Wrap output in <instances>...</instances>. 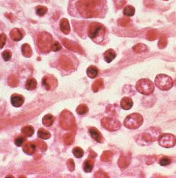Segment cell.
Wrapping results in <instances>:
<instances>
[{"label": "cell", "instance_id": "20", "mask_svg": "<svg viewBox=\"0 0 176 178\" xmlns=\"http://www.w3.org/2000/svg\"><path fill=\"white\" fill-rule=\"evenodd\" d=\"M86 73L89 78H96L98 73V70L97 69V67H96L95 66L91 65L88 67L86 70Z\"/></svg>", "mask_w": 176, "mask_h": 178}, {"label": "cell", "instance_id": "35", "mask_svg": "<svg viewBox=\"0 0 176 178\" xmlns=\"http://www.w3.org/2000/svg\"><path fill=\"white\" fill-rule=\"evenodd\" d=\"M130 22V19L128 18H122L118 21V23L119 26L125 27L127 26Z\"/></svg>", "mask_w": 176, "mask_h": 178}, {"label": "cell", "instance_id": "17", "mask_svg": "<svg viewBox=\"0 0 176 178\" xmlns=\"http://www.w3.org/2000/svg\"><path fill=\"white\" fill-rule=\"evenodd\" d=\"M121 107L125 110H128L132 108L133 101L130 97H124L120 102Z\"/></svg>", "mask_w": 176, "mask_h": 178}, {"label": "cell", "instance_id": "16", "mask_svg": "<svg viewBox=\"0 0 176 178\" xmlns=\"http://www.w3.org/2000/svg\"><path fill=\"white\" fill-rule=\"evenodd\" d=\"M117 56V54L113 49H109L103 53V57L106 62L110 63Z\"/></svg>", "mask_w": 176, "mask_h": 178}, {"label": "cell", "instance_id": "6", "mask_svg": "<svg viewBox=\"0 0 176 178\" xmlns=\"http://www.w3.org/2000/svg\"><path fill=\"white\" fill-rule=\"evenodd\" d=\"M136 89L137 91L140 94L150 96L154 91V84L150 79L143 78L137 82Z\"/></svg>", "mask_w": 176, "mask_h": 178}, {"label": "cell", "instance_id": "39", "mask_svg": "<svg viewBox=\"0 0 176 178\" xmlns=\"http://www.w3.org/2000/svg\"><path fill=\"white\" fill-rule=\"evenodd\" d=\"M9 84L12 87H15L16 86L18 83V80L17 78L15 77V76H12L9 78Z\"/></svg>", "mask_w": 176, "mask_h": 178}, {"label": "cell", "instance_id": "31", "mask_svg": "<svg viewBox=\"0 0 176 178\" xmlns=\"http://www.w3.org/2000/svg\"><path fill=\"white\" fill-rule=\"evenodd\" d=\"M168 44V39L166 35H163L160 38L158 42V48L163 49L167 47Z\"/></svg>", "mask_w": 176, "mask_h": 178}, {"label": "cell", "instance_id": "25", "mask_svg": "<svg viewBox=\"0 0 176 178\" xmlns=\"http://www.w3.org/2000/svg\"><path fill=\"white\" fill-rule=\"evenodd\" d=\"M133 50L137 53H141L147 51L148 48L145 44L142 43L137 44L133 47Z\"/></svg>", "mask_w": 176, "mask_h": 178}, {"label": "cell", "instance_id": "12", "mask_svg": "<svg viewBox=\"0 0 176 178\" xmlns=\"http://www.w3.org/2000/svg\"><path fill=\"white\" fill-rule=\"evenodd\" d=\"M59 64L63 69L65 70H70L73 68L72 62L68 57L64 55L60 57L59 59Z\"/></svg>", "mask_w": 176, "mask_h": 178}, {"label": "cell", "instance_id": "8", "mask_svg": "<svg viewBox=\"0 0 176 178\" xmlns=\"http://www.w3.org/2000/svg\"><path fill=\"white\" fill-rule=\"evenodd\" d=\"M158 141V144L163 148H173L176 144V137L171 133H164L160 136Z\"/></svg>", "mask_w": 176, "mask_h": 178}, {"label": "cell", "instance_id": "1", "mask_svg": "<svg viewBox=\"0 0 176 178\" xmlns=\"http://www.w3.org/2000/svg\"><path fill=\"white\" fill-rule=\"evenodd\" d=\"M105 6V0H80L76 3L78 12L85 18L98 17L101 15Z\"/></svg>", "mask_w": 176, "mask_h": 178}, {"label": "cell", "instance_id": "30", "mask_svg": "<svg viewBox=\"0 0 176 178\" xmlns=\"http://www.w3.org/2000/svg\"><path fill=\"white\" fill-rule=\"evenodd\" d=\"M103 85V81L102 79H98L96 80L92 85V89L94 92H97Z\"/></svg>", "mask_w": 176, "mask_h": 178}, {"label": "cell", "instance_id": "33", "mask_svg": "<svg viewBox=\"0 0 176 178\" xmlns=\"http://www.w3.org/2000/svg\"><path fill=\"white\" fill-rule=\"evenodd\" d=\"M73 154L76 158H81L84 154V150L79 147H76L73 149Z\"/></svg>", "mask_w": 176, "mask_h": 178}, {"label": "cell", "instance_id": "32", "mask_svg": "<svg viewBox=\"0 0 176 178\" xmlns=\"http://www.w3.org/2000/svg\"><path fill=\"white\" fill-rule=\"evenodd\" d=\"M47 11H48L47 8L44 6H38L36 8V13L40 17H42L47 12Z\"/></svg>", "mask_w": 176, "mask_h": 178}, {"label": "cell", "instance_id": "38", "mask_svg": "<svg viewBox=\"0 0 176 178\" xmlns=\"http://www.w3.org/2000/svg\"><path fill=\"white\" fill-rule=\"evenodd\" d=\"M61 49H62V45L57 41L53 43L52 45L51 46V51H52L53 52H57L60 51Z\"/></svg>", "mask_w": 176, "mask_h": 178}, {"label": "cell", "instance_id": "9", "mask_svg": "<svg viewBox=\"0 0 176 178\" xmlns=\"http://www.w3.org/2000/svg\"><path fill=\"white\" fill-rule=\"evenodd\" d=\"M102 124L107 130H118L120 128V123L118 121L110 117H105L103 119Z\"/></svg>", "mask_w": 176, "mask_h": 178}, {"label": "cell", "instance_id": "15", "mask_svg": "<svg viewBox=\"0 0 176 178\" xmlns=\"http://www.w3.org/2000/svg\"><path fill=\"white\" fill-rule=\"evenodd\" d=\"M60 29L64 34H68L70 31L69 22L66 18H63L60 22Z\"/></svg>", "mask_w": 176, "mask_h": 178}, {"label": "cell", "instance_id": "28", "mask_svg": "<svg viewBox=\"0 0 176 178\" xmlns=\"http://www.w3.org/2000/svg\"><path fill=\"white\" fill-rule=\"evenodd\" d=\"M158 36V32L154 30L149 31L147 34V38L150 41L155 40L156 39H157Z\"/></svg>", "mask_w": 176, "mask_h": 178}, {"label": "cell", "instance_id": "21", "mask_svg": "<svg viewBox=\"0 0 176 178\" xmlns=\"http://www.w3.org/2000/svg\"><path fill=\"white\" fill-rule=\"evenodd\" d=\"M22 53L24 56L30 57L31 56L32 51L30 45L29 44L25 43L23 44L22 46Z\"/></svg>", "mask_w": 176, "mask_h": 178}, {"label": "cell", "instance_id": "4", "mask_svg": "<svg viewBox=\"0 0 176 178\" xmlns=\"http://www.w3.org/2000/svg\"><path fill=\"white\" fill-rule=\"evenodd\" d=\"M143 123V117L140 114L133 113L129 115L124 120V126L130 129H136Z\"/></svg>", "mask_w": 176, "mask_h": 178}, {"label": "cell", "instance_id": "5", "mask_svg": "<svg viewBox=\"0 0 176 178\" xmlns=\"http://www.w3.org/2000/svg\"><path fill=\"white\" fill-rule=\"evenodd\" d=\"M155 85L158 89L162 91H168L173 86V81L172 78L166 74H158L155 78Z\"/></svg>", "mask_w": 176, "mask_h": 178}, {"label": "cell", "instance_id": "26", "mask_svg": "<svg viewBox=\"0 0 176 178\" xmlns=\"http://www.w3.org/2000/svg\"><path fill=\"white\" fill-rule=\"evenodd\" d=\"M54 122V118L52 115L48 114L43 118V124L46 126H50L52 125Z\"/></svg>", "mask_w": 176, "mask_h": 178}, {"label": "cell", "instance_id": "2", "mask_svg": "<svg viewBox=\"0 0 176 178\" xmlns=\"http://www.w3.org/2000/svg\"><path fill=\"white\" fill-rule=\"evenodd\" d=\"M105 33V27L100 23L93 22L88 27V36L96 43L101 42Z\"/></svg>", "mask_w": 176, "mask_h": 178}, {"label": "cell", "instance_id": "11", "mask_svg": "<svg viewBox=\"0 0 176 178\" xmlns=\"http://www.w3.org/2000/svg\"><path fill=\"white\" fill-rule=\"evenodd\" d=\"M62 43L65 46L66 48L71 50L75 52H80L82 53L83 52V49L79 45L74 42L69 40L68 39H63L62 40Z\"/></svg>", "mask_w": 176, "mask_h": 178}, {"label": "cell", "instance_id": "22", "mask_svg": "<svg viewBox=\"0 0 176 178\" xmlns=\"http://www.w3.org/2000/svg\"><path fill=\"white\" fill-rule=\"evenodd\" d=\"M36 150V146L32 143H26L23 147V151L28 154H32Z\"/></svg>", "mask_w": 176, "mask_h": 178}, {"label": "cell", "instance_id": "43", "mask_svg": "<svg viewBox=\"0 0 176 178\" xmlns=\"http://www.w3.org/2000/svg\"><path fill=\"white\" fill-rule=\"evenodd\" d=\"M165 1H168V0H165Z\"/></svg>", "mask_w": 176, "mask_h": 178}, {"label": "cell", "instance_id": "29", "mask_svg": "<svg viewBox=\"0 0 176 178\" xmlns=\"http://www.w3.org/2000/svg\"><path fill=\"white\" fill-rule=\"evenodd\" d=\"M22 132L27 137H30L34 133V129L32 126H24L22 129Z\"/></svg>", "mask_w": 176, "mask_h": 178}, {"label": "cell", "instance_id": "36", "mask_svg": "<svg viewBox=\"0 0 176 178\" xmlns=\"http://www.w3.org/2000/svg\"><path fill=\"white\" fill-rule=\"evenodd\" d=\"M12 56V52L9 50H5L2 53V57L5 61H8L10 60Z\"/></svg>", "mask_w": 176, "mask_h": 178}, {"label": "cell", "instance_id": "42", "mask_svg": "<svg viewBox=\"0 0 176 178\" xmlns=\"http://www.w3.org/2000/svg\"><path fill=\"white\" fill-rule=\"evenodd\" d=\"M175 83H176V81H175Z\"/></svg>", "mask_w": 176, "mask_h": 178}, {"label": "cell", "instance_id": "27", "mask_svg": "<svg viewBox=\"0 0 176 178\" xmlns=\"http://www.w3.org/2000/svg\"><path fill=\"white\" fill-rule=\"evenodd\" d=\"M38 135L39 137L42 139H49L51 137V134L49 131L45 130L44 129H43V128H41L38 130Z\"/></svg>", "mask_w": 176, "mask_h": 178}, {"label": "cell", "instance_id": "19", "mask_svg": "<svg viewBox=\"0 0 176 178\" xmlns=\"http://www.w3.org/2000/svg\"><path fill=\"white\" fill-rule=\"evenodd\" d=\"M37 81L35 78L30 77L28 78L26 82V89L28 90H33L36 88Z\"/></svg>", "mask_w": 176, "mask_h": 178}, {"label": "cell", "instance_id": "18", "mask_svg": "<svg viewBox=\"0 0 176 178\" xmlns=\"http://www.w3.org/2000/svg\"><path fill=\"white\" fill-rule=\"evenodd\" d=\"M89 133L91 135L92 137L98 143H101L102 141V136L100 131L96 128H91L89 129Z\"/></svg>", "mask_w": 176, "mask_h": 178}, {"label": "cell", "instance_id": "37", "mask_svg": "<svg viewBox=\"0 0 176 178\" xmlns=\"http://www.w3.org/2000/svg\"><path fill=\"white\" fill-rule=\"evenodd\" d=\"M171 160L168 157H163L159 161V164L162 166L169 165L171 163Z\"/></svg>", "mask_w": 176, "mask_h": 178}, {"label": "cell", "instance_id": "3", "mask_svg": "<svg viewBox=\"0 0 176 178\" xmlns=\"http://www.w3.org/2000/svg\"><path fill=\"white\" fill-rule=\"evenodd\" d=\"M52 40V36L49 32H40L37 38V44L40 50L44 53L49 52L51 50Z\"/></svg>", "mask_w": 176, "mask_h": 178}, {"label": "cell", "instance_id": "23", "mask_svg": "<svg viewBox=\"0 0 176 178\" xmlns=\"http://www.w3.org/2000/svg\"><path fill=\"white\" fill-rule=\"evenodd\" d=\"M94 166V161L91 159H88L85 161L84 164V170L86 173H90L92 171Z\"/></svg>", "mask_w": 176, "mask_h": 178}, {"label": "cell", "instance_id": "13", "mask_svg": "<svg viewBox=\"0 0 176 178\" xmlns=\"http://www.w3.org/2000/svg\"><path fill=\"white\" fill-rule=\"evenodd\" d=\"M25 99L23 96L17 94H13L11 97V103L15 107H20L23 104Z\"/></svg>", "mask_w": 176, "mask_h": 178}, {"label": "cell", "instance_id": "10", "mask_svg": "<svg viewBox=\"0 0 176 178\" xmlns=\"http://www.w3.org/2000/svg\"><path fill=\"white\" fill-rule=\"evenodd\" d=\"M42 85L47 90H52L57 87V79L52 76H46L42 79Z\"/></svg>", "mask_w": 176, "mask_h": 178}, {"label": "cell", "instance_id": "40", "mask_svg": "<svg viewBox=\"0 0 176 178\" xmlns=\"http://www.w3.org/2000/svg\"><path fill=\"white\" fill-rule=\"evenodd\" d=\"M6 35L4 33H2L0 34V49H2L4 47L6 42Z\"/></svg>", "mask_w": 176, "mask_h": 178}, {"label": "cell", "instance_id": "7", "mask_svg": "<svg viewBox=\"0 0 176 178\" xmlns=\"http://www.w3.org/2000/svg\"><path fill=\"white\" fill-rule=\"evenodd\" d=\"M161 133V131L159 128L152 126L145 130L143 133L141 138L146 143H152L158 139Z\"/></svg>", "mask_w": 176, "mask_h": 178}, {"label": "cell", "instance_id": "34", "mask_svg": "<svg viewBox=\"0 0 176 178\" xmlns=\"http://www.w3.org/2000/svg\"><path fill=\"white\" fill-rule=\"evenodd\" d=\"M88 108L87 106L85 104H81L77 107L76 109L77 113L80 115H83L84 113H86L88 112Z\"/></svg>", "mask_w": 176, "mask_h": 178}, {"label": "cell", "instance_id": "14", "mask_svg": "<svg viewBox=\"0 0 176 178\" xmlns=\"http://www.w3.org/2000/svg\"><path fill=\"white\" fill-rule=\"evenodd\" d=\"M10 36L14 41H19L23 39L24 36V32L23 30L15 28L10 31Z\"/></svg>", "mask_w": 176, "mask_h": 178}, {"label": "cell", "instance_id": "41", "mask_svg": "<svg viewBox=\"0 0 176 178\" xmlns=\"http://www.w3.org/2000/svg\"><path fill=\"white\" fill-rule=\"evenodd\" d=\"M25 141V138L23 136H19L15 140V144L17 146H21Z\"/></svg>", "mask_w": 176, "mask_h": 178}, {"label": "cell", "instance_id": "24", "mask_svg": "<svg viewBox=\"0 0 176 178\" xmlns=\"http://www.w3.org/2000/svg\"><path fill=\"white\" fill-rule=\"evenodd\" d=\"M135 13V9L131 5H128L123 10V14L127 17H132Z\"/></svg>", "mask_w": 176, "mask_h": 178}]
</instances>
